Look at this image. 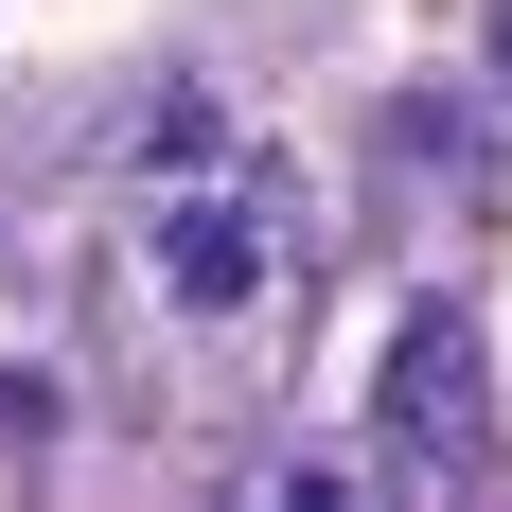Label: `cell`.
<instances>
[{
	"mask_svg": "<svg viewBox=\"0 0 512 512\" xmlns=\"http://www.w3.org/2000/svg\"><path fill=\"white\" fill-rule=\"evenodd\" d=\"M371 477H389V495H477V477H495L477 301H407L389 318V354H371Z\"/></svg>",
	"mask_w": 512,
	"mask_h": 512,
	"instance_id": "obj_2",
	"label": "cell"
},
{
	"mask_svg": "<svg viewBox=\"0 0 512 512\" xmlns=\"http://www.w3.org/2000/svg\"><path fill=\"white\" fill-rule=\"evenodd\" d=\"M477 71H495V89H512V0H495V18H477Z\"/></svg>",
	"mask_w": 512,
	"mask_h": 512,
	"instance_id": "obj_3",
	"label": "cell"
},
{
	"mask_svg": "<svg viewBox=\"0 0 512 512\" xmlns=\"http://www.w3.org/2000/svg\"><path fill=\"white\" fill-rule=\"evenodd\" d=\"M89 336H106V389L142 424H265L283 371L318 336V195L265 124H142V159L106 177V230H89Z\"/></svg>",
	"mask_w": 512,
	"mask_h": 512,
	"instance_id": "obj_1",
	"label": "cell"
}]
</instances>
